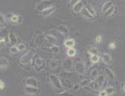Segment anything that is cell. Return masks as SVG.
I'll return each instance as SVG.
<instances>
[{
  "label": "cell",
  "mask_w": 125,
  "mask_h": 96,
  "mask_svg": "<svg viewBox=\"0 0 125 96\" xmlns=\"http://www.w3.org/2000/svg\"><path fill=\"white\" fill-rule=\"evenodd\" d=\"M50 81L55 88H57L60 92H63V86L57 76H56L55 74H51L50 75Z\"/></svg>",
  "instance_id": "obj_1"
},
{
  "label": "cell",
  "mask_w": 125,
  "mask_h": 96,
  "mask_svg": "<svg viewBox=\"0 0 125 96\" xmlns=\"http://www.w3.org/2000/svg\"><path fill=\"white\" fill-rule=\"evenodd\" d=\"M34 55H35V50L30 49L21 57V58L20 59V63L21 64H27L31 62V61L33 59Z\"/></svg>",
  "instance_id": "obj_2"
},
{
  "label": "cell",
  "mask_w": 125,
  "mask_h": 96,
  "mask_svg": "<svg viewBox=\"0 0 125 96\" xmlns=\"http://www.w3.org/2000/svg\"><path fill=\"white\" fill-rule=\"evenodd\" d=\"M51 5H53V2L51 1V0H41V2L37 3V7H36V11H43L46 8L51 7Z\"/></svg>",
  "instance_id": "obj_3"
},
{
  "label": "cell",
  "mask_w": 125,
  "mask_h": 96,
  "mask_svg": "<svg viewBox=\"0 0 125 96\" xmlns=\"http://www.w3.org/2000/svg\"><path fill=\"white\" fill-rule=\"evenodd\" d=\"M74 70L79 74H84L85 71V66L83 62H77L74 65Z\"/></svg>",
  "instance_id": "obj_4"
},
{
  "label": "cell",
  "mask_w": 125,
  "mask_h": 96,
  "mask_svg": "<svg viewBox=\"0 0 125 96\" xmlns=\"http://www.w3.org/2000/svg\"><path fill=\"white\" fill-rule=\"evenodd\" d=\"M56 10H57V8H56V6L51 5V7L46 8L45 10H43L42 11V16L43 17H47L49 15H51V14H53Z\"/></svg>",
  "instance_id": "obj_5"
},
{
  "label": "cell",
  "mask_w": 125,
  "mask_h": 96,
  "mask_svg": "<svg viewBox=\"0 0 125 96\" xmlns=\"http://www.w3.org/2000/svg\"><path fill=\"white\" fill-rule=\"evenodd\" d=\"M25 82H26V86L38 88V82H37V80L35 78H34V77H29V78H28L26 80Z\"/></svg>",
  "instance_id": "obj_6"
},
{
  "label": "cell",
  "mask_w": 125,
  "mask_h": 96,
  "mask_svg": "<svg viewBox=\"0 0 125 96\" xmlns=\"http://www.w3.org/2000/svg\"><path fill=\"white\" fill-rule=\"evenodd\" d=\"M25 91L29 95H36L39 92V88L37 87H33V86H26L25 87Z\"/></svg>",
  "instance_id": "obj_7"
},
{
  "label": "cell",
  "mask_w": 125,
  "mask_h": 96,
  "mask_svg": "<svg viewBox=\"0 0 125 96\" xmlns=\"http://www.w3.org/2000/svg\"><path fill=\"white\" fill-rule=\"evenodd\" d=\"M62 67H63L64 70L66 71L70 70L73 67V61L71 59H66L63 63H62Z\"/></svg>",
  "instance_id": "obj_8"
},
{
  "label": "cell",
  "mask_w": 125,
  "mask_h": 96,
  "mask_svg": "<svg viewBox=\"0 0 125 96\" xmlns=\"http://www.w3.org/2000/svg\"><path fill=\"white\" fill-rule=\"evenodd\" d=\"M9 43L12 45H15L18 43V38L12 31H10L9 33Z\"/></svg>",
  "instance_id": "obj_9"
},
{
  "label": "cell",
  "mask_w": 125,
  "mask_h": 96,
  "mask_svg": "<svg viewBox=\"0 0 125 96\" xmlns=\"http://www.w3.org/2000/svg\"><path fill=\"white\" fill-rule=\"evenodd\" d=\"M44 40L46 41L47 43L51 44V45H55V43L57 42V39L52 35H47L44 37Z\"/></svg>",
  "instance_id": "obj_10"
},
{
  "label": "cell",
  "mask_w": 125,
  "mask_h": 96,
  "mask_svg": "<svg viewBox=\"0 0 125 96\" xmlns=\"http://www.w3.org/2000/svg\"><path fill=\"white\" fill-rule=\"evenodd\" d=\"M104 72H105V74L106 76H107V77L109 79V80H113L115 79V73L112 71V70L108 67H106L104 69Z\"/></svg>",
  "instance_id": "obj_11"
},
{
  "label": "cell",
  "mask_w": 125,
  "mask_h": 96,
  "mask_svg": "<svg viewBox=\"0 0 125 96\" xmlns=\"http://www.w3.org/2000/svg\"><path fill=\"white\" fill-rule=\"evenodd\" d=\"M83 8H84V5H83V2L80 1L79 2H78L77 4H76L73 6V9L74 12H76V13H79Z\"/></svg>",
  "instance_id": "obj_12"
},
{
  "label": "cell",
  "mask_w": 125,
  "mask_h": 96,
  "mask_svg": "<svg viewBox=\"0 0 125 96\" xmlns=\"http://www.w3.org/2000/svg\"><path fill=\"white\" fill-rule=\"evenodd\" d=\"M43 64H44V62H43V60L42 59V58H41V57H37V58L35 60V65H36V67H35V68H37V67H38V69H37V70H41V69H43Z\"/></svg>",
  "instance_id": "obj_13"
},
{
  "label": "cell",
  "mask_w": 125,
  "mask_h": 96,
  "mask_svg": "<svg viewBox=\"0 0 125 96\" xmlns=\"http://www.w3.org/2000/svg\"><path fill=\"white\" fill-rule=\"evenodd\" d=\"M6 37H8L9 39V34H8V32L7 30H5V28H2L0 30V41L2 42H4L5 41V39Z\"/></svg>",
  "instance_id": "obj_14"
},
{
  "label": "cell",
  "mask_w": 125,
  "mask_h": 96,
  "mask_svg": "<svg viewBox=\"0 0 125 96\" xmlns=\"http://www.w3.org/2000/svg\"><path fill=\"white\" fill-rule=\"evenodd\" d=\"M80 13L82 14V15L83 17H85V18H88V19H92L93 16L89 13V11L87 10V8H85V6H84V8L82 9V11H80Z\"/></svg>",
  "instance_id": "obj_15"
},
{
  "label": "cell",
  "mask_w": 125,
  "mask_h": 96,
  "mask_svg": "<svg viewBox=\"0 0 125 96\" xmlns=\"http://www.w3.org/2000/svg\"><path fill=\"white\" fill-rule=\"evenodd\" d=\"M113 5V3H112L111 1H108L107 2H105L103 6H102V12L103 14H104L106 11H107L111 6Z\"/></svg>",
  "instance_id": "obj_16"
},
{
  "label": "cell",
  "mask_w": 125,
  "mask_h": 96,
  "mask_svg": "<svg viewBox=\"0 0 125 96\" xmlns=\"http://www.w3.org/2000/svg\"><path fill=\"white\" fill-rule=\"evenodd\" d=\"M89 86L91 88H92L94 91H98V89H99L100 88H101V87H100V86L98 84V82H97L95 80L91 81L90 83H89Z\"/></svg>",
  "instance_id": "obj_17"
},
{
  "label": "cell",
  "mask_w": 125,
  "mask_h": 96,
  "mask_svg": "<svg viewBox=\"0 0 125 96\" xmlns=\"http://www.w3.org/2000/svg\"><path fill=\"white\" fill-rule=\"evenodd\" d=\"M7 26V21H6V18L5 16L0 12V27L2 28H4Z\"/></svg>",
  "instance_id": "obj_18"
},
{
  "label": "cell",
  "mask_w": 125,
  "mask_h": 96,
  "mask_svg": "<svg viewBox=\"0 0 125 96\" xmlns=\"http://www.w3.org/2000/svg\"><path fill=\"white\" fill-rule=\"evenodd\" d=\"M57 30L62 34H68L69 33V29L65 26V25H62V24L60 25V26L57 27Z\"/></svg>",
  "instance_id": "obj_19"
},
{
  "label": "cell",
  "mask_w": 125,
  "mask_h": 96,
  "mask_svg": "<svg viewBox=\"0 0 125 96\" xmlns=\"http://www.w3.org/2000/svg\"><path fill=\"white\" fill-rule=\"evenodd\" d=\"M20 18H21V17H19L17 15H11V17H9V20L11 23L17 24L20 22Z\"/></svg>",
  "instance_id": "obj_20"
},
{
  "label": "cell",
  "mask_w": 125,
  "mask_h": 96,
  "mask_svg": "<svg viewBox=\"0 0 125 96\" xmlns=\"http://www.w3.org/2000/svg\"><path fill=\"white\" fill-rule=\"evenodd\" d=\"M9 61L5 57H0V68L2 67H6L9 66Z\"/></svg>",
  "instance_id": "obj_21"
},
{
  "label": "cell",
  "mask_w": 125,
  "mask_h": 96,
  "mask_svg": "<svg viewBox=\"0 0 125 96\" xmlns=\"http://www.w3.org/2000/svg\"><path fill=\"white\" fill-rule=\"evenodd\" d=\"M64 46L67 48H73L75 46V41L73 39H69L66 40L64 42Z\"/></svg>",
  "instance_id": "obj_22"
},
{
  "label": "cell",
  "mask_w": 125,
  "mask_h": 96,
  "mask_svg": "<svg viewBox=\"0 0 125 96\" xmlns=\"http://www.w3.org/2000/svg\"><path fill=\"white\" fill-rule=\"evenodd\" d=\"M102 60L105 64H110L111 62V57L109 54H104L102 57Z\"/></svg>",
  "instance_id": "obj_23"
},
{
  "label": "cell",
  "mask_w": 125,
  "mask_h": 96,
  "mask_svg": "<svg viewBox=\"0 0 125 96\" xmlns=\"http://www.w3.org/2000/svg\"><path fill=\"white\" fill-rule=\"evenodd\" d=\"M95 80L98 82V84L100 86V87H101V86H102L103 83L104 82V77L103 76H99L97 78L95 79Z\"/></svg>",
  "instance_id": "obj_24"
},
{
  "label": "cell",
  "mask_w": 125,
  "mask_h": 96,
  "mask_svg": "<svg viewBox=\"0 0 125 96\" xmlns=\"http://www.w3.org/2000/svg\"><path fill=\"white\" fill-rule=\"evenodd\" d=\"M51 50L53 54H58L60 51V48L58 46H57V45H53V46H51Z\"/></svg>",
  "instance_id": "obj_25"
},
{
  "label": "cell",
  "mask_w": 125,
  "mask_h": 96,
  "mask_svg": "<svg viewBox=\"0 0 125 96\" xmlns=\"http://www.w3.org/2000/svg\"><path fill=\"white\" fill-rule=\"evenodd\" d=\"M115 7L114 5H112L111 7L105 12V13L104 14V15L105 16V17H108V16H111L112 14L114 13V11H115Z\"/></svg>",
  "instance_id": "obj_26"
},
{
  "label": "cell",
  "mask_w": 125,
  "mask_h": 96,
  "mask_svg": "<svg viewBox=\"0 0 125 96\" xmlns=\"http://www.w3.org/2000/svg\"><path fill=\"white\" fill-rule=\"evenodd\" d=\"M104 90H105V92H106V93H107L108 95H111L112 94L115 92V88L113 86H108V87L106 88Z\"/></svg>",
  "instance_id": "obj_27"
},
{
  "label": "cell",
  "mask_w": 125,
  "mask_h": 96,
  "mask_svg": "<svg viewBox=\"0 0 125 96\" xmlns=\"http://www.w3.org/2000/svg\"><path fill=\"white\" fill-rule=\"evenodd\" d=\"M50 67L51 69H56L58 67V61L57 60H52L50 62Z\"/></svg>",
  "instance_id": "obj_28"
},
{
  "label": "cell",
  "mask_w": 125,
  "mask_h": 96,
  "mask_svg": "<svg viewBox=\"0 0 125 96\" xmlns=\"http://www.w3.org/2000/svg\"><path fill=\"white\" fill-rule=\"evenodd\" d=\"M90 61L93 63V64H95L97 62H98L99 61V57L98 55H92L90 57Z\"/></svg>",
  "instance_id": "obj_29"
},
{
  "label": "cell",
  "mask_w": 125,
  "mask_h": 96,
  "mask_svg": "<svg viewBox=\"0 0 125 96\" xmlns=\"http://www.w3.org/2000/svg\"><path fill=\"white\" fill-rule=\"evenodd\" d=\"M85 8H87V10L89 11V13H90L93 17L95 15V9H94L90 5H87L85 6Z\"/></svg>",
  "instance_id": "obj_30"
},
{
  "label": "cell",
  "mask_w": 125,
  "mask_h": 96,
  "mask_svg": "<svg viewBox=\"0 0 125 96\" xmlns=\"http://www.w3.org/2000/svg\"><path fill=\"white\" fill-rule=\"evenodd\" d=\"M76 54V50H75L73 48H69L68 50H67V55L70 57H73V56H75Z\"/></svg>",
  "instance_id": "obj_31"
},
{
  "label": "cell",
  "mask_w": 125,
  "mask_h": 96,
  "mask_svg": "<svg viewBox=\"0 0 125 96\" xmlns=\"http://www.w3.org/2000/svg\"><path fill=\"white\" fill-rule=\"evenodd\" d=\"M43 41H44V37H43L42 36H37V38L35 42H36L37 45L41 46V45L43 42Z\"/></svg>",
  "instance_id": "obj_32"
},
{
  "label": "cell",
  "mask_w": 125,
  "mask_h": 96,
  "mask_svg": "<svg viewBox=\"0 0 125 96\" xmlns=\"http://www.w3.org/2000/svg\"><path fill=\"white\" fill-rule=\"evenodd\" d=\"M89 83H90V81L89 80H83L82 81L80 82L79 83V86H82V87H84V86H89Z\"/></svg>",
  "instance_id": "obj_33"
},
{
  "label": "cell",
  "mask_w": 125,
  "mask_h": 96,
  "mask_svg": "<svg viewBox=\"0 0 125 96\" xmlns=\"http://www.w3.org/2000/svg\"><path fill=\"white\" fill-rule=\"evenodd\" d=\"M91 76L93 79H95L98 76V71L97 69H93L91 71Z\"/></svg>",
  "instance_id": "obj_34"
},
{
  "label": "cell",
  "mask_w": 125,
  "mask_h": 96,
  "mask_svg": "<svg viewBox=\"0 0 125 96\" xmlns=\"http://www.w3.org/2000/svg\"><path fill=\"white\" fill-rule=\"evenodd\" d=\"M63 84L66 86L69 87V88H73V83L71 82V81L69 80V79H64V80H63Z\"/></svg>",
  "instance_id": "obj_35"
},
{
  "label": "cell",
  "mask_w": 125,
  "mask_h": 96,
  "mask_svg": "<svg viewBox=\"0 0 125 96\" xmlns=\"http://www.w3.org/2000/svg\"><path fill=\"white\" fill-rule=\"evenodd\" d=\"M9 52L11 54H17L19 52V51H18L17 46H11L10 48H9Z\"/></svg>",
  "instance_id": "obj_36"
},
{
  "label": "cell",
  "mask_w": 125,
  "mask_h": 96,
  "mask_svg": "<svg viewBox=\"0 0 125 96\" xmlns=\"http://www.w3.org/2000/svg\"><path fill=\"white\" fill-rule=\"evenodd\" d=\"M17 48H18V49L19 52H22V51L26 49V46L24 43H19L17 46Z\"/></svg>",
  "instance_id": "obj_37"
},
{
  "label": "cell",
  "mask_w": 125,
  "mask_h": 96,
  "mask_svg": "<svg viewBox=\"0 0 125 96\" xmlns=\"http://www.w3.org/2000/svg\"><path fill=\"white\" fill-rule=\"evenodd\" d=\"M85 90H86L87 92H91V93H95V91H94L92 88H91L89 86H84V87H83Z\"/></svg>",
  "instance_id": "obj_38"
},
{
  "label": "cell",
  "mask_w": 125,
  "mask_h": 96,
  "mask_svg": "<svg viewBox=\"0 0 125 96\" xmlns=\"http://www.w3.org/2000/svg\"><path fill=\"white\" fill-rule=\"evenodd\" d=\"M81 1V0H70V6H73L76 5V4H77L78 2H79Z\"/></svg>",
  "instance_id": "obj_39"
},
{
  "label": "cell",
  "mask_w": 125,
  "mask_h": 96,
  "mask_svg": "<svg viewBox=\"0 0 125 96\" xmlns=\"http://www.w3.org/2000/svg\"><path fill=\"white\" fill-rule=\"evenodd\" d=\"M89 53L92 55H98V51L95 48H91L89 51Z\"/></svg>",
  "instance_id": "obj_40"
},
{
  "label": "cell",
  "mask_w": 125,
  "mask_h": 96,
  "mask_svg": "<svg viewBox=\"0 0 125 96\" xmlns=\"http://www.w3.org/2000/svg\"><path fill=\"white\" fill-rule=\"evenodd\" d=\"M108 47H109V48H111V49H115V48H116V44H115V42H111V43L108 45Z\"/></svg>",
  "instance_id": "obj_41"
},
{
  "label": "cell",
  "mask_w": 125,
  "mask_h": 96,
  "mask_svg": "<svg viewBox=\"0 0 125 96\" xmlns=\"http://www.w3.org/2000/svg\"><path fill=\"white\" fill-rule=\"evenodd\" d=\"M60 95L61 96H73V95L69 92H62V93Z\"/></svg>",
  "instance_id": "obj_42"
},
{
  "label": "cell",
  "mask_w": 125,
  "mask_h": 96,
  "mask_svg": "<svg viewBox=\"0 0 125 96\" xmlns=\"http://www.w3.org/2000/svg\"><path fill=\"white\" fill-rule=\"evenodd\" d=\"M102 41V36H97L95 38V42L97 43H100Z\"/></svg>",
  "instance_id": "obj_43"
},
{
  "label": "cell",
  "mask_w": 125,
  "mask_h": 96,
  "mask_svg": "<svg viewBox=\"0 0 125 96\" xmlns=\"http://www.w3.org/2000/svg\"><path fill=\"white\" fill-rule=\"evenodd\" d=\"M99 96H108V95L106 93L105 90H102L99 92Z\"/></svg>",
  "instance_id": "obj_44"
},
{
  "label": "cell",
  "mask_w": 125,
  "mask_h": 96,
  "mask_svg": "<svg viewBox=\"0 0 125 96\" xmlns=\"http://www.w3.org/2000/svg\"><path fill=\"white\" fill-rule=\"evenodd\" d=\"M4 88H5V83L3 82V81L0 80V89H3Z\"/></svg>",
  "instance_id": "obj_45"
},
{
  "label": "cell",
  "mask_w": 125,
  "mask_h": 96,
  "mask_svg": "<svg viewBox=\"0 0 125 96\" xmlns=\"http://www.w3.org/2000/svg\"><path fill=\"white\" fill-rule=\"evenodd\" d=\"M123 90H124V92H125V84L123 86Z\"/></svg>",
  "instance_id": "obj_46"
}]
</instances>
